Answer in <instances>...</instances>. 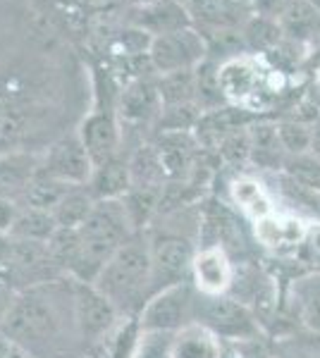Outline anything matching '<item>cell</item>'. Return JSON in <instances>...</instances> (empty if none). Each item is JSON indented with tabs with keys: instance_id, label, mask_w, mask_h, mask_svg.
<instances>
[{
	"instance_id": "cell-33",
	"label": "cell",
	"mask_w": 320,
	"mask_h": 358,
	"mask_svg": "<svg viewBox=\"0 0 320 358\" xmlns=\"http://www.w3.org/2000/svg\"><path fill=\"white\" fill-rule=\"evenodd\" d=\"M294 3L296 0H249V8H251V15L270 17V20L280 22L282 15L287 13Z\"/></svg>"
},
{
	"instance_id": "cell-11",
	"label": "cell",
	"mask_w": 320,
	"mask_h": 358,
	"mask_svg": "<svg viewBox=\"0 0 320 358\" xmlns=\"http://www.w3.org/2000/svg\"><path fill=\"white\" fill-rule=\"evenodd\" d=\"M94 160L79 134H65L53 141L41 160V170L69 187H86L94 175Z\"/></svg>"
},
{
	"instance_id": "cell-36",
	"label": "cell",
	"mask_w": 320,
	"mask_h": 358,
	"mask_svg": "<svg viewBox=\"0 0 320 358\" xmlns=\"http://www.w3.org/2000/svg\"><path fill=\"white\" fill-rule=\"evenodd\" d=\"M311 153L320 158V117L313 122V146H311Z\"/></svg>"
},
{
	"instance_id": "cell-5",
	"label": "cell",
	"mask_w": 320,
	"mask_h": 358,
	"mask_svg": "<svg viewBox=\"0 0 320 358\" xmlns=\"http://www.w3.org/2000/svg\"><path fill=\"white\" fill-rule=\"evenodd\" d=\"M151 273H153V294L172 285L191 282V265L199 246L189 234L177 229H162L148 236Z\"/></svg>"
},
{
	"instance_id": "cell-28",
	"label": "cell",
	"mask_w": 320,
	"mask_h": 358,
	"mask_svg": "<svg viewBox=\"0 0 320 358\" xmlns=\"http://www.w3.org/2000/svg\"><path fill=\"white\" fill-rule=\"evenodd\" d=\"M162 106H196V74L194 69L158 74Z\"/></svg>"
},
{
	"instance_id": "cell-27",
	"label": "cell",
	"mask_w": 320,
	"mask_h": 358,
	"mask_svg": "<svg viewBox=\"0 0 320 358\" xmlns=\"http://www.w3.org/2000/svg\"><path fill=\"white\" fill-rule=\"evenodd\" d=\"M69 184L60 182V179L50 177L48 172L36 170V175H34V179L29 182V189L25 194V201H22V206L27 208H39V210H50L53 213V208L60 203V199L69 192Z\"/></svg>"
},
{
	"instance_id": "cell-29",
	"label": "cell",
	"mask_w": 320,
	"mask_h": 358,
	"mask_svg": "<svg viewBox=\"0 0 320 358\" xmlns=\"http://www.w3.org/2000/svg\"><path fill=\"white\" fill-rule=\"evenodd\" d=\"M48 251H50V258L55 261V265L60 268V273L65 277H72L74 268L79 265V258H81V234H79V229L57 227L53 239L48 241Z\"/></svg>"
},
{
	"instance_id": "cell-38",
	"label": "cell",
	"mask_w": 320,
	"mask_h": 358,
	"mask_svg": "<svg viewBox=\"0 0 320 358\" xmlns=\"http://www.w3.org/2000/svg\"><path fill=\"white\" fill-rule=\"evenodd\" d=\"M132 8H139V5H148V3H155V0H130Z\"/></svg>"
},
{
	"instance_id": "cell-23",
	"label": "cell",
	"mask_w": 320,
	"mask_h": 358,
	"mask_svg": "<svg viewBox=\"0 0 320 358\" xmlns=\"http://www.w3.org/2000/svg\"><path fill=\"white\" fill-rule=\"evenodd\" d=\"M57 232V222L50 210H39V208H20V215L10 229V236L25 241H39V244H48Z\"/></svg>"
},
{
	"instance_id": "cell-8",
	"label": "cell",
	"mask_w": 320,
	"mask_h": 358,
	"mask_svg": "<svg viewBox=\"0 0 320 358\" xmlns=\"http://www.w3.org/2000/svg\"><path fill=\"white\" fill-rule=\"evenodd\" d=\"M206 57H208L206 36L194 27L165 34V36H155L148 48V60L153 65L155 74L196 69Z\"/></svg>"
},
{
	"instance_id": "cell-18",
	"label": "cell",
	"mask_w": 320,
	"mask_h": 358,
	"mask_svg": "<svg viewBox=\"0 0 320 358\" xmlns=\"http://www.w3.org/2000/svg\"><path fill=\"white\" fill-rule=\"evenodd\" d=\"M287 296L296 325L320 334V273L301 275L292 280Z\"/></svg>"
},
{
	"instance_id": "cell-6",
	"label": "cell",
	"mask_w": 320,
	"mask_h": 358,
	"mask_svg": "<svg viewBox=\"0 0 320 358\" xmlns=\"http://www.w3.org/2000/svg\"><path fill=\"white\" fill-rule=\"evenodd\" d=\"M162 113V98L158 89V74L134 79L122 86L118 96V117L122 127V146L130 136L144 138V129H155Z\"/></svg>"
},
{
	"instance_id": "cell-9",
	"label": "cell",
	"mask_w": 320,
	"mask_h": 358,
	"mask_svg": "<svg viewBox=\"0 0 320 358\" xmlns=\"http://www.w3.org/2000/svg\"><path fill=\"white\" fill-rule=\"evenodd\" d=\"M72 282H74V320H77L81 349H84L86 356V351L91 346L101 342L118 325L122 315L91 282H79V280Z\"/></svg>"
},
{
	"instance_id": "cell-30",
	"label": "cell",
	"mask_w": 320,
	"mask_h": 358,
	"mask_svg": "<svg viewBox=\"0 0 320 358\" xmlns=\"http://www.w3.org/2000/svg\"><path fill=\"white\" fill-rule=\"evenodd\" d=\"M277 134H280V143L287 155H301L311 153L313 146V122L306 120L287 117L277 122Z\"/></svg>"
},
{
	"instance_id": "cell-39",
	"label": "cell",
	"mask_w": 320,
	"mask_h": 358,
	"mask_svg": "<svg viewBox=\"0 0 320 358\" xmlns=\"http://www.w3.org/2000/svg\"><path fill=\"white\" fill-rule=\"evenodd\" d=\"M308 5H311L313 10H316V13H320V0H306Z\"/></svg>"
},
{
	"instance_id": "cell-31",
	"label": "cell",
	"mask_w": 320,
	"mask_h": 358,
	"mask_svg": "<svg viewBox=\"0 0 320 358\" xmlns=\"http://www.w3.org/2000/svg\"><path fill=\"white\" fill-rule=\"evenodd\" d=\"M280 172L292 182L301 184V187L320 192V158H316L313 153L287 155Z\"/></svg>"
},
{
	"instance_id": "cell-10",
	"label": "cell",
	"mask_w": 320,
	"mask_h": 358,
	"mask_svg": "<svg viewBox=\"0 0 320 358\" xmlns=\"http://www.w3.org/2000/svg\"><path fill=\"white\" fill-rule=\"evenodd\" d=\"M77 134L86 146L94 165L118 158L122 148V127L118 117V101H106L81 120Z\"/></svg>"
},
{
	"instance_id": "cell-32",
	"label": "cell",
	"mask_w": 320,
	"mask_h": 358,
	"mask_svg": "<svg viewBox=\"0 0 320 358\" xmlns=\"http://www.w3.org/2000/svg\"><path fill=\"white\" fill-rule=\"evenodd\" d=\"M218 163L235 170H244L246 165H251V141H249V127L235 131V134L225 136L220 141V146L215 148Z\"/></svg>"
},
{
	"instance_id": "cell-26",
	"label": "cell",
	"mask_w": 320,
	"mask_h": 358,
	"mask_svg": "<svg viewBox=\"0 0 320 358\" xmlns=\"http://www.w3.org/2000/svg\"><path fill=\"white\" fill-rule=\"evenodd\" d=\"M96 206V199L86 187H72L69 192L62 196L60 203L53 208V217L57 227L65 229H79L84 224L86 217L91 215Z\"/></svg>"
},
{
	"instance_id": "cell-12",
	"label": "cell",
	"mask_w": 320,
	"mask_h": 358,
	"mask_svg": "<svg viewBox=\"0 0 320 358\" xmlns=\"http://www.w3.org/2000/svg\"><path fill=\"white\" fill-rule=\"evenodd\" d=\"M235 280V261L220 246H201L191 265V285L201 294H227Z\"/></svg>"
},
{
	"instance_id": "cell-1",
	"label": "cell",
	"mask_w": 320,
	"mask_h": 358,
	"mask_svg": "<svg viewBox=\"0 0 320 358\" xmlns=\"http://www.w3.org/2000/svg\"><path fill=\"white\" fill-rule=\"evenodd\" d=\"M0 332L29 351L32 358H77L81 339L74 320L72 277H57L17 292L0 322Z\"/></svg>"
},
{
	"instance_id": "cell-37",
	"label": "cell",
	"mask_w": 320,
	"mask_h": 358,
	"mask_svg": "<svg viewBox=\"0 0 320 358\" xmlns=\"http://www.w3.org/2000/svg\"><path fill=\"white\" fill-rule=\"evenodd\" d=\"M308 244H311V248L316 251V256H320V224L311 229V234H308Z\"/></svg>"
},
{
	"instance_id": "cell-20",
	"label": "cell",
	"mask_w": 320,
	"mask_h": 358,
	"mask_svg": "<svg viewBox=\"0 0 320 358\" xmlns=\"http://www.w3.org/2000/svg\"><path fill=\"white\" fill-rule=\"evenodd\" d=\"M41 160L27 153H0V196L22 206Z\"/></svg>"
},
{
	"instance_id": "cell-35",
	"label": "cell",
	"mask_w": 320,
	"mask_h": 358,
	"mask_svg": "<svg viewBox=\"0 0 320 358\" xmlns=\"http://www.w3.org/2000/svg\"><path fill=\"white\" fill-rule=\"evenodd\" d=\"M0 358H32V354L0 332Z\"/></svg>"
},
{
	"instance_id": "cell-34",
	"label": "cell",
	"mask_w": 320,
	"mask_h": 358,
	"mask_svg": "<svg viewBox=\"0 0 320 358\" xmlns=\"http://www.w3.org/2000/svg\"><path fill=\"white\" fill-rule=\"evenodd\" d=\"M20 208H22L20 203H15V201L3 199V196H0V234H10L17 215H20Z\"/></svg>"
},
{
	"instance_id": "cell-7",
	"label": "cell",
	"mask_w": 320,
	"mask_h": 358,
	"mask_svg": "<svg viewBox=\"0 0 320 358\" xmlns=\"http://www.w3.org/2000/svg\"><path fill=\"white\" fill-rule=\"evenodd\" d=\"M194 296L196 287L191 282H182V285H172L155 292L139 313L141 332L177 334L179 330H184L194 322Z\"/></svg>"
},
{
	"instance_id": "cell-17",
	"label": "cell",
	"mask_w": 320,
	"mask_h": 358,
	"mask_svg": "<svg viewBox=\"0 0 320 358\" xmlns=\"http://www.w3.org/2000/svg\"><path fill=\"white\" fill-rule=\"evenodd\" d=\"M249 141H251V165L260 172H280L284 165V153L280 134H277V122L267 120H253L249 124Z\"/></svg>"
},
{
	"instance_id": "cell-3",
	"label": "cell",
	"mask_w": 320,
	"mask_h": 358,
	"mask_svg": "<svg viewBox=\"0 0 320 358\" xmlns=\"http://www.w3.org/2000/svg\"><path fill=\"white\" fill-rule=\"evenodd\" d=\"M79 234L81 258L72 280L94 282L103 265L139 232L134 229L125 201H96L91 215L79 227Z\"/></svg>"
},
{
	"instance_id": "cell-40",
	"label": "cell",
	"mask_w": 320,
	"mask_h": 358,
	"mask_svg": "<svg viewBox=\"0 0 320 358\" xmlns=\"http://www.w3.org/2000/svg\"><path fill=\"white\" fill-rule=\"evenodd\" d=\"M179 3H182V0H179Z\"/></svg>"
},
{
	"instance_id": "cell-19",
	"label": "cell",
	"mask_w": 320,
	"mask_h": 358,
	"mask_svg": "<svg viewBox=\"0 0 320 358\" xmlns=\"http://www.w3.org/2000/svg\"><path fill=\"white\" fill-rule=\"evenodd\" d=\"M86 189L96 201H122L132 192L130 160L118 155V158L108 160V163L96 165Z\"/></svg>"
},
{
	"instance_id": "cell-4",
	"label": "cell",
	"mask_w": 320,
	"mask_h": 358,
	"mask_svg": "<svg viewBox=\"0 0 320 358\" xmlns=\"http://www.w3.org/2000/svg\"><path fill=\"white\" fill-rule=\"evenodd\" d=\"M194 322L211 330L223 344H242L263 339V325L253 310L230 294H201L194 296Z\"/></svg>"
},
{
	"instance_id": "cell-16",
	"label": "cell",
	"mask_w": 320,
	"mask_h": 358,
	"mask_svg": "<svg viewBox=\"0 0 320 358\" xmlns=\"http://www.w3.org/2000/svg\"><path fill=\"white\" fill-rule=\"evenodd\" d=\"M230 203L242 213L244 217L258 222L275 213V201L267 187L258 177L237 175L230 182Z\"/></svg>"
},
{
	"instance_id": "cell-21",
	"label": "cell",
	"mask_w": 320,
	"mask_h": 358,
	"mask_svg": "<svg viewBox=\"0 0 320 358\" xmlns=\"http://www.w3.org/2000/svg\"><path fill=\"white\" fill-rule=\"evenodd\" d=\"M170 358H225V349L211 330L191 322L172 337Z\"/></svg>"
},
{
	"instance_id": "cell-25",
	"label": "cell",
	"mask_w": 320,
	"mask_h": 358,
	"mask_svg": "<svg viewBox=\"0 0 320 358\" xmlns=\"http://www.w3.org/2000/svg\"><path fill=\"white\" fill-rule=\"evenodd\" d=\"M242 34L251 55L256 53L267 55L270 50H275L277 45L284 41V31H282L280 22L270 20V17H260V15L249 17L242 24Z\"/></svg>"
},
{
	"instance_id": "cell-24",
	"label": "cell",
	"mask_w": 320,
	"mask_h": 358,
	"mask_svg": "<svg viewBox=\"0 0 320 358\" xmlns=\"http://www.w3.org/2000/svg\"><path fill=\"white\" fill-rule=\"evenodd\" d=\"M270 358H320V334L306 327L270 339Z\"/></svg>"
},
{
	"instance_id": "cell-15",
	"label": "cell",
	"mask_w": 320,
	"mask_h": 358,
	"mask_svg": "<svg viewBox=\"0 0 320 358\" xmlns=\"http://www.w3.org/2000/svg\"><path fill=\"white\" fill-rule=\"evenodd\" d=\"M311 229L306 227V220L296 215H272L253 222L256 244L267 248V251H287V248H299L308 241Z\"/></svg>"
},
{
	"instance_id": "cell-14",
	"label": "cell",
	"mask_w": 320,
	"mask_h": 358,
	"mask_svg": "<svg viewBox=\"0 0 320 358\" xmlns=\"http://www.w3.org/2000/svg\"><path fill=\"white\" fill-rule=\"evenodd\" d=\"M220 86L230 106L251 108V101L260 91V69L253 55H239L220 62Z\"/></svg>"
},
{
	"instance_id": "cell-13",
	"label": "cell",
	"mask_w": 320,
	"mask_h": 358,
	"mask_svg": "<svg viewBox=\"0 0 320 358\" xmlns=\"http://www.w3.org/2000/svg\"><path fill=\"white\" fill-rule=\"evenodd\" d=\"M130 27L141 29L151 38H155L172 31H182L194 24H191L187 8L179 0H155V3L130 10Z\"/></svg>"
},
{
	"instance_id": "cell-22",
	"label": "cell",
	"mask_w": 320,
	"mask_h": 358,
	"mask_svg": "<svg viewBox=\"0 0 320 358\" xmlns=\"http://www.w3.org/2000/svg\"><path fill=\"white\" fill-rule=\"evenodd\" d=\"M194 74H196V106H199L201 113H213L230 106L225 98L223 86H220V62H215L213 57H206L194 69Z\"/></svg>"
},
{
	"instance_id": "cell-2",
	"label": "cell",
	"mask_w": 320,
	"mask_h": 358,
	"mask_svg": "<svg viewBox=\"0 0 320 358\" xmlns=\"http://www.w3.org/2000/svg\"><path fill=\"white\" fill-rule=\"evenodd\" d=\"M91 285L96 287L120 315H137L153 296V273H151L148 239L134 234L125 246L103 265Z\"/></svg>"
}]
</instances>
